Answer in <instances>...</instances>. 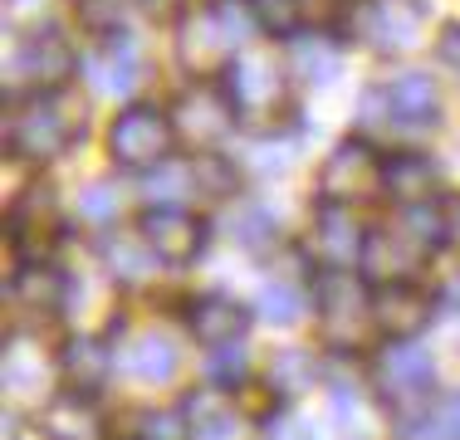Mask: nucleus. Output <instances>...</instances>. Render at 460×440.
Here are the masks:
<instances>
[{
    "mask_svg": "<svg viewBox=\"0 0 460 440\" xmlns=\"http://www.w3.org/2000/svg\"><path fill=\"white\" fill-rule=\"evenodd\" d=\"M84 118L59 88H40V93H15V108L5 118V142L15 157L25 162H54L79 142Z\"/></svg>",
    "mask_w": 460,
    "mask_h": 440,
    "instance_id": "nucleus-1",
    "label": "nucleus"
},
{
    "mask_svg": "<svg viewBox=\"0 0 460 440\" xmlns=\"http://www.w3.org/2000/svg\"><path fill=\"white\" fill-rule=\"evenodd\" d=\"M250 25H255V15H250V5H240V0H211V5L191 10V15L181 20V30H177L181 64L196 69V74L226 69V64L245 49V40H250L245 30Z\"/></svg>",
    "mask_w": 460,
    "mask_h": 440,
    "instance_id": "nucleus-2",
    "label": "nucleus"
},
{
    "mask_svg": "<svg viewBox=\"0 0 460 440\" xmlns=\"http://www.w3.org/2000/svg\"><path fill=\"white\" fill-rule=\"evenodd\" d=\"M372 387H377L382 406H387L397 421H421V416H431V401H436V362L431 352L397 343V338H387V348L372 357Z\"/></svg>",
    "mask_w": 460,
    "mask_h": 440,
    "instance_id": "nucleus-3",
    "label": "nucleus"
},
{
    "mask_svg": "<svg viewBox=\"0 0 460 440\" xmlns=\"http://www.w3.org/2000/svg\"><path fill=\"white\" fill-rule=\"evenodd\" d=\"M289 74L270 49H240L226 64V93L245 123H275L284 98H289Z\"/></svg>",
    "mask_w": 460,
    "mask_h": 440,
    "instance_id": "nucleus-4",
    "label": "nucleus"
},
{
    "mask_svg": "<svg viewBox=\"0 0 460 440\" xmlns=\"http://www.w3.org/2000/svg\"><path fill=\"white\" fill-rule=\"evenodd\" d=\"M177 147V123L172 113L152 103H133L108 123V157L118 162L123 172H152L172 157Z\"/></svg>",
    "mask_w": 460,
    "mask_h": 440,
    "instance_id": "nucleus-5",
    "label": "nucleus"
},
{
    "mask_svg": "<svg viewBox=\"0 0 460 440\" xmlns=\"http://www.w3.org/2000/svg\"><path fill=\"white\" fill-rule=\"evenodd\" d=\"M314 308H319V328L328 348H348L358 338L363 313L372 318V294L363 289L353 269H319L314 279Z\"/></svg>",
    "mask_w": 460,
    "mask_h": 440,
    "instance_id": "nucleus-6",
    "label": "nucleus"
},
{
    "mask_svg": "<svg viewBox=\"0 0 460 440\" xmlns=\"http://www.w3.org/2000/svg\"><path fill=\"white\" fill-rule=\"evenodd\" d=\"M377 191H382V157L372 152V142H363V137L338 142L328 152V162L319 167V201L358 206Z\"/></svg>",
    "mask_w": 460,
    "mask_h": 440,
    "instance_id": "nucleus-7",
    "label": "nucleus"
},
{
    "mask_svg": "<svg viewBox=\"0 0 460 440\" xmlns=\"http://www.w3.org/2000/svg\"><path fill=\"white\" fill-rule=\"evenodd\" d=\"M353 30L377 54H407L421 44L426 10L421 0H363L353 5Z\"/></svg>",
    "mask_w": 460,
    "mask_h": 440,
    "instance_id": "nucleus-8",
    "label": "nucleus"
},
{
    "mask_svg": "<svg viewBox=\"0 0 460 440\" xmlns=\"http://www.w3.org/2000/svg\"><path fill=\"white\" fill-rule=\"evenodd\" d=\"M137 235L147 240V250L157 255L162 264H196L206 255V240H211V230H206V220H196L186 206H147V211L137 216Z\"/></svg>",
    "mask_w": 460,
    "mask_h": 440,
    "instance_id": "nucleus-9",
    "label": "nucleus"
},
{
    "mask_svg": "<svg viewBox=\"0 0 460 440\" xmlns=\"http://www.w3.org/2000/svg\"><path fill=\"white\" fill-rule=\"evenodd\" d=\"M79 69V59H74L69 40L59 35V30H30V35H20V49L15 59H10V79H15V93H40V88H59L69 74Z\"/></svg>",
    "mask_w": 460,
    "mask_h": 440,
    "instance_id": "nucleus-10",
    "label": "nucleus"
},
{
    "mask_svg": "<svg viewBox=\"0 0 460 440\" xmlns=\"http://www.w3.org/2000/svg\"><path fill=\"white\" fill-rule=\"evenodd\" d=\"M64 240V220H59V201L49 186H25L15 206H10V245L25 264H40L54 255V245Z\"/></svg>",
    "mask_w": 460,
    "mask_h": 440,
    "instance_id": "nucleus-11",
    "label": "nucleus"
},
{
    "mask_svg": "<svg viewBox=\"0 0 460 440\" xmlns=\"http://www.w3.org/2000/svg\"><path fill=\"white\" fill-rule=\"evenodd\" d=\"M235 103H230V93H226V84L216 88V84H196V88H186V93L172 103V123H177V137L181 142H191V147H201V152H211L216 142L226 137L230 128H235Z\"/></svg>",
    "mask_w": 460,
    "mask_h": 440,
    "instance_id": "nucleus-12",
    "label": "nucleus"
},
{
    "mask_svg": "<svg viewBox=\"0 0 460 440\" xmlns=\"http://www.w3.org/2000/svg\"><path fill=\"white\" fill-rule=\"evenodd\" d=\"M431 318H436V299L421 294L411 279H392V284H377V289H372V323H377L382 338L407 343V338L431 328Z\"/></svg>",
    "mask_w": 460,
    "mask_h": 440,
    "instance_id": "nucleus-13",
    "label": "nucleus"
},
{
    "mask_svg": "<svg viewBox=\"0 0 460 440\" xmlns=\"http://www.w3.org/2000/svg\"><path fill=\"white\" fill-rule=\"evenodd\" d=\"M367 250V230L353 220V206L323 201L314 216V255L323 269H358Z\"/></svg>",
    "mask_w": 460,
    "mask_h": 440,
    "instance_id": "nucleus-14",
    "label": "nucleus"
},
{
    "mask_svg": "<svg viewBox=\"0 0 460 440\" xmlns=\"http://www.w3.org/2000/svg\"><path fill=\"white\" fill-rule=\"evenodd\" d=\"M431 250L411 235L407 225H382V230H367V250H363V264L358 269L377 284H392V279H411V269L421 264Z\"/></svg>",
    "mask_w": 460,
    "mask_h": 440,
    "instance_id": "nucleus-15",
    "label": "nucleus"
},
{
    "mask_svg": "<svg viewBox=\"0 0 460 440\" xmlns=\"http://www.w3.org/2000/svg\"><path fill=\"white\" fill-rule=\"evenodd\" d=\"M79 69H84V79H89L93 93L123 98V93H133L137 79H142V54H137V44L118 30V35H108L103 49H93Z\"/></svg>",
    "mask_w": 460,
    "mask_h": 440,
    "instance_id": "nucleus-16",
    "label": "nucleus"
},
{
    "mask_svg": "<svg viewBox=\"0 0 460 440\" xmlns=\"http://www.w3.org/2000/svg\"><path fill=\"white\" fill-rule=\"evenodd\" d=\"M250 308L240 299H226V294H201V299H191L186 308V328H191V338L201 348H226V343H240L250 328Z\"/></svg>",
    "mask_w": 460,
    "mask_h": 440,
    "instance_id": "nucleus-17",
    "label": "nucleus"
},
{
    "mask_svg": "<svg viewBox=\"0 0 460 440\" xmlns=\"http://www.w3.org/2000/svg\"><path fill=\"white\" fill-rule=\"evenodd\" d=\"M436 186H441V167H436L426 152H397V157H382V191H387L397 206L436 201Z\"/></svg>",
    "mask_w": 460,
    "mask_h": 440,
    "instance_id": "nucleus-18",
    "label": "nucleus"
},
{
    "mask_svg": "<svg viewBox=\"0 0 460 440\" xmlns=\"http://www.w3.org/2000/svg\"><path fill=\"white\" fill-rule=\"evenodd\" d=\"M186 421H191V440H235L240 436V406L230 401L226 387H201L186 396Z\"/></svg>",
    "mask_w": 460,
    "mask_h": 440,
    "instance_id": "nucleus-19",
    "label": "nucleus"
},
{
    "mask_svg": "<svg viewBox=\"0 0 460 440\" xmlns=\"http://www.w3.org/2000/svg\"><path fill=\"white\" fill-rule=\"evenodd\" d=\"M382 93L392 103V123L402 128H431L441 118V93H436L431 74H397Z\"/></svg>",
    "mask_w": 460,
    "mask_h": 440,
    "instance_id": "nucleus-20",
    "label": "nucleus"
},
{
    "mask_svg": "<svg viewBox=\"0 0 460 440\" xmlns=\"http://www.w3.org/2000/svg\"><path fill=\"white\" fill-rule=\"evenodd\" d=\"M45 436L49 440H103V416L89 401V392H64L45 406Z\"/></svg>",
    "mask_w": 460,
    "mask_h": 440,
    "instance_id": "nucleus-21",
    "label": "nucleus"
},
{
    "mask_svg": "<svg viewBox=\"0 0 460 440\" xmlns=\"http://www.w3.org/2000/svg\"><path fill=\"white\" fill-rule=\"evenodd\" d=\"M64 274L54 269V264H25V269L15 274V284H10V299L15 308H25V313H59L64 308Z\"/></svg>",
    "mask_w": 460,
    "mask_h": 440,
    "instance_id": "nucleus-22",
    "label": "nucleus"
},
{
    "mask_svg": "<svg viewBox=\"0 0 460 440\" xmlns=\"http://www.w3.org/2000/svg\"><path fill=\"white\" fill-rule=\"evenodd\" d=\"M59 372L74 392H98L108 382V372H113V352L98 343V338H74L59 352Z\"/></svg>",
    "mask_w": 460,
    "mask_h": 440,
    "instance_id": "nucleus-23",
    "label": "nucleus"
},
{
    "mask_svg": "<svg viewBox=\"0 0 460 440\" xmlns=\"http://www.w3.org/2000/svg\"><path fill=\"white\" fill-rule=\"evenodd\" d=\"M230 240H235L240 250H250V255H265V250L279 245V220L270 206L260 201H240L235 211H230Z\"/></svg>",
    "mask_w": 460,
    "mask_h": 440,
    "instance_id": "nucleus-24",
    "label": "nucleus"
},
{
    "mask_svg": "<svg viewBox=\"0 0 460 440\" xmlns=\"http://www.w3.org/2000/svg\"><path fill=\"white\" fill-rule=\"evenodd\" d=\"M319 387V357L309 348H279L270 362V392L275 396H304Z\"/></svg>",
    "mask_w": 460,
    "mask_h": 440,
    "instance_id": "nucleus-25",
    "label": "nucleus"
},
{
    "mask_svg": "<svg viewBox=\"0 0 460 440\" xmlns=\"http://www.w3.org/2000/svg\"><path fill=\"white\" fill-rule=\"evenodd\" d=\"M177 348H172V338L162 333H142L133 352H128V372H133L137 382H152V387H162V382L177 377Z\"/></svg>",
    "mask_w": 460,
    "mask_h": 440,
    "instance_id": "nucleus-26",
    "label": "nucleus"
},
{
    "mask_svg": "<svg viewBox=\"0 0 460 440\" xmlns=\"http://www.w3.org/2000/svg\"><path fill=\"white\" fill-rule=\"evenodd\" d=\"M289 69L304 84H328L338 74V44L328 35H294L289 40Z\"/></svg>",
    "mask_w": 460,
    "mask_h": 440,
    "instance_id": "nucleus-27",
    "label": "nucleus"
},
{
    "mask_svg": "<svg viewBox=\"0 0 460 440\" xmlns=\"http://www.w3.org/2000/svg\"><path fill=\"white\" fill-rule=\"evenodd\" d=\"M255 25L275 40H294L304 30V0H245Z\"/></svg>",
    "mask_w": 460,
    "mask_h": 440,
    "instance_id": "nucleus-28",
    "label": "nucleus"
},
{
    "mask_svg": "<svg viewBox=\"0 0 460 440\" xmlns=\"http://www.w3.org/2000/svg\"><path fill=\"white\" fill-rule=\"evenodd\" d=\"M147 191H152V196H162L167 206H181L186 196L201 191V181H196V162H172V157H167L162 167H152Z\"/></svg>",
    "mask_w": 460,
    "mask_h": 440,
    "instance_id": "nucleus-29",
    "label": "nucleus"
},
{
    "mask_svg": "<svg viewBox=\"0 0 460 440\" xmlns=\"http://www.w3.org/2000/svg\"><path fill=\"white\" fill-rule=\"evenodd\" d=\"M108 264H113V274L118 279H128V284H142V279H152L157 274V255L147 250V240L137 235V245L133 240H108Z\"/></svg>",
    "mask_w": 460,
    "mask_h": 440,
    "instance_id": "nucleus-30",
    "label": "nucleus"
},
{
    "mask_svg": "<svg viewBox=\"0 0 460 440\" xmlns=\"http://www.w3.org/2000/svg\"><path fill=\"white\" fill-rule=\"evenodd\" d=\"M260 318L265 323H279V328H289V323H299L304 318V308H309V299H304L294 284H265V294H260Z\"/></svg>",
    "mask_w": 460,
    "mask_h": 440,
    "instance_id": "nucleus-31",
    "label": "nucleus"
},
{
    "mask_svg": "<svg viewBox=\"0 0 460 440\" xmlns=\"http://www.w3.org/2000/svg\"><path fill=\"white\" fill-rule=\"evenodd\" d=\"M196 181H201L206 196H235L240 191V167L235 162H226L221 152H201V162H196Z\"/></svg>",
    "mask_w": 460,
    "mask_h": 440,
    "instance_id": "nucleus-32",
    "label": "nucleus"
},
{
    "mask_svg": "<svg viewBox=\"0 0 460 440\" xmlns=\"http://www.w3.org/2000/svg\"><path fill=\"white\" fill-rule=\"evenodd\" d=\"M128 5H133V0H74L79 20L93 30V35H118L123 20H128Z\"/></svg>",
    "mask_w": 460,
    "mask_h": 440,
    "instance_id": "nucleus-33",
    "label": "nucleus"
},
{
    "mask_svg": "<svg viewBox=\"0 0 460 440\" xmlns=\"http://www.w3.org/2000/svg\"><path fill=\"white\" fill-rule=\"evenodd\" d=\"M206 372H211V382L216 387H226V392H235V387H245V348L240 343H226V348H211V362H206Z\"/></svg>",
    "mask_w": 460,
    "mask_h": 440,
    "instance_id": "nucleus-34",
    "label": "nucleus"
},
{
    "mask_svg": "<svg viewBox=\"0 0 460 440\" xmlns=\"http://www.w3.org/2000/svg\"><path fill=\"white\" fill-rule=\"evenodd\" d=\"M79 220L84 225H113L118 220V191L113 186H89V191L79 196Z\"/></svg>",
    "mask_w": 460,
    "mask_h": 440,
    "instance_id": "nucleus-35",
    "label": "nucleus"
},
{
    "mask_svg": "<svg viewBox=\"0 0 460 440\" xmlns=\"http://www.w3.org/2000/svg\"><path fill=\"white\" fill-rule=\"evenodd\" d=\"M142 440H191V421H186V411H152Z\"/></svg>",
    "mask_w": 460,
    "mask_h": 440,
    "instance_id": "nucleus-36",
    "label": "nucleus"
},
{
    "mask_svg": "<svg viewBox=\"0 0 460 440\" xmlns=\"http://www.w3.org/2000/svg\"><path fill=\"white\" fill-rule=\"evenodd\" d=\"M265 440H323V431L314 421H304V416H275L265 426Z\"/></svg>",
    "mask_w": 460,
    "mask_h": 440,
    "instance_id": "nucleus-37",
    "label": "nucleus"
},
{
    "mask_svg": "<svg viewBox=\"0 0 460 440\" xmlns=\"http://www.w3.org/2000/svg\"><path fill=\"white\" fill-rule=\"evenodd\" d=\"M260 157H250V167H260V172H275V167H289V157H294V137H260Z\"/></svg>",
    "mask_w": 460,
    "mask_h": 440,
    "instance_id": "nucleus-38",
    "label": "nucleus"
},
{
    "mask_svg": "<svg viewBox=\"0 0 460 440\" xmlns=\"http://www.w3.org/2000/svg\"><path fill=\"white\" fill-rule=\"evenodd\" d=\"M5 20L30 35V30L45 25V0H5Z\"/></svg>",
    "mask_w": 460,
    "mask_h": 440,
    "instance_id": "nucleus-39",
    "label": "nucleus"
},
{
    "mask_svg": "<svg viewBox=\"0 0 460 440\" xmlns=\"http://www.w3.org/2000/svg\"><path fill=\"white\" fill-rule=\"evenodd\" d=\"M436 59H441L451 74H460V25L441 30V40H436Z\"/></svg>",
    "mask_w": 460,
    "mask_h": 440,
    "instance_id": "nucleus-40",
    "label": "nucleus"
},
{
    "mask_svg": "<svg viewBox=\"0 0 460 440\" xmlns=\"http://www.w3.org/2000/svg\"><path fill=\"white\" fill-rule=\"evenodd\" d=\"M441 304H446V308H456V313H460V269H456L451 279L441 284Z\"/></svg>",
    "mask_w": 460,
    "mask_h": 440,
    "instance_id": "nucleus-41",
    "label": "nucleus"
},
{
    "mask_svg": "<svg viewBox=\"0 0 460 440\" xmlns=\"http://www.w3.org/2000/svg\"><path fill=\"white\" fill-rule=\"evenodd\" d=\"M142 5H152V10H162V15H172V10L191 5V0H142Z\"/></svg>",
    "mask_w": 460,
    "mask_h": 440,
    "instance_id": "nucleus-42",
    "label": "nucleus"
},
{
    "mask_svg": "<svg viewBox=\"0 0 460 440\" xmlns=\"http://www.w3.org/2000/svg\"><path fill=\"white\" fill-rule=\"evenodd\" d=\"M451 240H456V245H460V201L451 206Z\"/></svg>",
    "mask_w": 460,
    "mask_h": 440,
    "instance_id": "nucleus-43",
    "label": "nucleus"
},
{
    "mask_svg": "<svg viewBox=\"0 0 460 440\" xmlns=\"http://www.w3.org/2000/svg\"><path fill=\"white\" fill-rule=\"evenodd\" d=\"M451 416H456V426H460V396H456V401H451Z\"/></svg>",
    "mask_w": 460,
    "mask_h": 440,
    "instance_id": "nucleus-44",
    "label": "nucleus"
}]
</instances>
